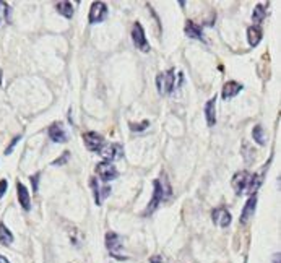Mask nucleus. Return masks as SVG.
Returning a JSON list of instances; mask_svg holds the SVG:
<instances>
[{"label": "nucleus", "mask_w": 281, "mask_h": 263, "mask_svg": "<svg viewBox=\"0 0 281 263\" xmlns=\"http://www.w3.org/2000/svg\"><path fill=\"white\" fill-rule=\"evenodd\" d=\"M96 172L98 175L101 177V180L103 182H109V180H114L119 175L116 166H114L112 163H107V161H103V163H98L96 166Z\"/></svg>", "instance_id": "6"}, {"label": "nucleus", "mask_w": 281, "mask_h": 263, "mask_svg": "<svg viewBox=\"0 0 281 263\" xmlns=\"http://www.w3.org/2000/svg\"><path fill=\"white\" fill-rule=\"evenodd\" d=\"M83 143L90 151L99 153L104 146V138L99 134H96V132H86V134L83 135Z\"/></svg>", "instance_id": "5"}, {"label": "nucleus", "mask_w": 281, "mask_h": 263, "mask_svg": "<svg viewBox=\"0 0 281 263\" xmlns=\"http://www.w3.org/2000/svg\"><path fill=\"white\" fill-rule=\"evenodd\" d=\"M249 180H250V172H247V171H241V172H237L234 175L233 177V188L236 190L237 195L246 192V188L249 185Z\"/></svg>", "instance_id": "10"}, {"label": "nucleus", "mask_w": 281, "mask_h": 263, "mask_svg": "<svg viewBox=\"0 0 281 263\" xmlns=\"http://www.w3.org/2000/svg\"><path fill=\"white\" fill-rule=\"evenodd\" d=\"M0 263H10V261L7 260V258L4 257V255H0Z\"/></svg>", "instance_id": "29"}, {"label": "nucleus", "mask_w": 281, "mask_h": 263, "mask_svg": "<svg viewBox=\"0 0 281 263\" xmlns=\"http://www.w3.org/2000/svg\"><path fill=\"white\" fill-rule=\"evenodd\" d=\"M265 17H266V9H265V5H262V4L255 5L254 13H252V20H254V23H255V25H260L262 21L265 20Z\"/></svg>", "instance_id": "21"}, {"label": "nucleus", "mask_w": 281, "mask_h": 263, "mask_svg": "<svg viewBox=\"0 0 281 263\" xmlns=\"http://www.w3.org/2000/svg\"><path fill=\"white\" fill-rule=\"evenodd\" d=\"M17 192H18V200H20L21 208H23L25 211H30L31 210V199H30V192H28V188L21 184V182H18Z\"/></svg>", "instance_id": "14"}, {"label": "nucleus", "mask_w": 281, "mask_h": 263, "mask_svg": "<svg viewBox=\"0 0 281 263\" xmlns=\"http://www.w3.org/2000/svg\"><path fill=\"white\" fill-rule=\"evenodd\" d=\"M148 125H150L148 120H143V122H140V123H130V130H133V132H142V130L148 128Z\"/></svg>", "instance_id": "23"}, {"label": "nucleus", "mask_w": 281, "mask_h": 263, "mask_svg": "<svg viewBox=\"0 0 281 263\" xmlns=\"http://www.w3.org/2000/svg\"><path fill=\"white\" fill-rule=\"evenodd\" d=\"M255 207H257V196L250 195V199L247 200L246 207L242 208V213H241V218H239L241 224H247L250 221V218L254 216V213H255Z\"/></svg>", "instance_id": "12"}, {"label": "nucleus", "mask_w": 281, "mask_h": 263, "mask_svg": "<svg viewBox=\"0 0 281 263\" xmlns=\"http://www.w3.org/2000/svg\"><path fill=\"white\" fill-rule=\"evenodd\" d=\"M242 91V85L237 82H228L225 86H223L221 96L223 99H233L234 96H237Z\"/></svg>", "instance_id": "15"}, {"label": "nucleus", "mask_w": 281, "mask_h": 263, "mask_svg": "<svg viewBox=\"0 0 281 263\" xmlns=\"http://www.w3.org/2000/svg\"><path fill=\"white\" fill-rule=\"evenodd\" d=\"M212 219L215 224L220 226V228H228V226L231 224V213H229L225 207H220V208L213 210Z\"/></svg>", "instance_id": "9"}, {"label": "nucleus", "mask_w": 281, "mask_h": 263, "mask_svg": "<svg viewBox=\"0 0 281 263\" xmlns=\"http://www.w3.org/2000/svg\"><path fill=\"white\" fill-rule=\"evenodd\" d=\"M273 263H279V255L276 253L275 257H273Z\"/></svg>", "instance_id": "30"}, {"label": "nucleus", "mask_w": 281, "mask_h": 263, "mask_svg": "<svg viewBox=\"0 0 281 263\" xmlns=\"http://www.w3.org/2000/svg\"><path fill=\"white\" fill-rule=\"evenodd\" d=\"M21 140V135H18V137H15V138H13V142L9 145V146H7V150H5V155H10V153H12V150L13 148H15V145L18 143Z\"/></svg>", "instance_id": "25"}, {"label": "nucleus", "mask_w": 281, "mask_h": 263, "mask_svg": "<svg viewBox=\"0 0 281 263\" xmlns=\"http://www.w3.org/2000/svg\"><path fill=\"white\" fill-rule=\"evenodd\" d=\"M150 261H151V263H163V258L158 257V255H156V257H151Z\"/></svg>", "instance_id": "28"}, {"label": "nucleus", "mask_w": 281, "mask_h": 263, "mask_svg": "<svg viewBox=\"0 0 281 263\" xmlns=\"http://www.w3.org/2000/svg\"><path fill=\"white\" fill-rule=\"evenodd\" d=\"M55 10L68 20L74 17V5H72L70 2H59L55 5Z\"/></svg>", "instance_id": "19"}, {"label": "nucleus", "mask_w": 281, "mask_h": 263, "mask_svg": "<svg viewBox=\"0 0 281 263\" xmlns=\"http://www.w3.org/2000/svg\"><path fill=\"white\" fill-rule=\"evenodd\" d=\"M7 187H9V182H7L5 179L0 180V199H2V196L5 195V192H7Z\"/></svg>", "instance_id": "27"}, {"label": "nucleus", "mask_w": 281, "mask_h": 263, "mask_svg": "<svg viewBox=\"0 0 281 263\" xmlns=\"http://www.w3.org/2000/svg\"><path fill=\"white\" fill-rule=\"evenodd\" d=\"M132 39H133V44L136 46V49H140L142 52H150V44L147 41L143 26L138 23V21L133 23V26H132Z\"/></svg>", "instance_id": "4"}, {"label": "nucleus", "mask_w": 281, "mask_h": 263, "mask_svg": "<svg viewBox=\"0 0 281 263\" xmlns=\"http://www.w3.org/2000/svg\"><path fill=\"white\" fill-rule=\"evenodd\" d=\"M99 153H101V156L107 161V163H112L114 159H119L122 156L124 148H122L119 143H111V145L103 146V150H101Z\"/></svg>", "instance_id": "8"}, {"label": "nucleus", "mask_w": 281, "mask_h": 263, "mask_svg": "<svg viewBox=\"0 0 281 263\" xmlns=\"http://www.w3.org/2000/svg\"><path fill=\"white\" fill-rule=\"evenodd\" d=\"M252 137H254V142H257L258 145H265V134H263V127L262 125H255L254 130H252Z\"/></svg>", "instance_id": "22"}, {"label": "nucleus", "mask_w": 281, "mask_h": 263, "mask_svg": "<svg viewBox=\"0 0 281 263\" xmlns=\"http://www.w3.org/2000/svg\"><path fill=\"white\" fill-rule=\"evenodd\" d=\"M247 41L252 47H255L258 42L262 41V29L260 26H250L247 29Z\"/></svg>", "instance_id": "18"}, {"label": "nucleus", "mask_w": 281, "mask_h": 263, "mask_svg": "<svg viewBox=\"0 0 281 263\" xmlns=\"http://www.w3.org/2000/svg\"><path fill=\"white\" fill-rule=\"evenodd\" d=\"M185 34L189 36V38L203 41V31H201V26H198L195 21H190V20L187 21L185 23Z\"/></svg>", "instance_id": "16"}, {"label": "nucleus", "mask_w": 281, "mask_h": 263, "mask_svg": "<svg viewBox=\"0 0 281 263\" xmlns=\"http://www.w3.org/2000/svg\"><path fill=\"white\" fill-rule=\"evenodd\" d=\"M106 247L109 253L114 258L117 260H125L127 257L124 255V242H122V237L116 232H107L106 234Z\"/></svg>", "instance_id": "2"}, {"label": "nucleus", "mask_w": 281, "mask_h": 263, "mask_svg": "<svg viewBox=\"0 0 281 263\" xmlns=\"http://www.w3.org/2000/svg\"><path fill=\"white\" fill-rule=\"evenodd\" d=\"M39 172H36L34 175H31V184H33V192H38V182H39Z\"/></svg>", "instance_id": "26"}, {"label": "nucleus", "mask_w": 281, "mask_h": 263, "mask_svg": "<svg viewBox=\"0 0 281 263\" xmlns=\"http://www.w3.org/2000/svg\"><path fill=\"white\" fill-rule=\"evenodd\" d=\"M205 115H206V123L213 127L216 123V98H212L205 104Z\"/></svg>", "instance_id": "17"}, {"label": "nucleus", "mask_w": 281, "mask_h": 263, "mask_svg": "<svg viewBox=\"0 0 281 263\" xmlns=\"http://www.w3.org/2000/svg\"><path fill=\"white\" fill-rule=\"evenodd\" d=\"M68 158H70V153H68V151H63V155H62L60 158H57L52 164H54V166H62V164H65V163H67Z\"/></svg>", "instance_id": "24"}, {"label": "nucleus", "mask_w": 281, "mask_h": 263, "mask_svg": "<svg viewBox=\"0 0 281 263\" xmlns=\"http://www.w3.org/2000/svg\"><path fill=\"white\" fill-rule=\"evenodd\" d=\"M153 185H155V190H153V199L150 200V203H148V207H147V210H145V216H148V215H151L153 213V211L160 207V203H163V200H166L168 199V196L171 195V188H169V185L168 184H161V180H155L153 182Z\"/></svg>", "instance_id": "1"}, {"label": "nucleus", "mask_w": 281, "mask_h": 263, "mask_svg": "<svg viewBox=\"0 0 281 263\" xmlns=\"http://www.w3.org/2000/svg\"><path fill=\"white\" fill-rule=\"evenodd\" d=\"M107 17V7L104 2H93L91 9H90V15H88V20L91 25L95 23H101L104 18Z\"/></svg>", "instance_id": "7"}, {"label": "nucleus", "mask_w": 281, "mask_h": 263, "mask_svg": "<svg viewBox=\"0 0 281 263\" xmlns=\"http://www.w3.org/2000/svg\"><path fill=\"white\" fill-rule=\"evenodd\" d=\"M13 242V234L7 228L4 223H0V244L2 245H10Z\"/></svg>", "instance_id": "20"}, {"label": "nucleus", "mask_w": 281, "mask_h": 263, "mask_svg": "<svg viewBox=\"0 0 281 263\" xmlns=\"http://www.w3.org/2000/svg\"><path fill=\"white\" fill-rule=\"evenodd\" d=\"M90 185L93 188V195H95V203L96 205H101V202H103L106 196L111 193V188L109 187H99L96 177H91L90 179Z\"/></svg>", "instance_id": "13"}, {"label": "nucleus", "mask_w": 281, "mask_h": 263, "mask_svg": "<svg viewBox=\"0 0 281 263\" xmlns=\"http://www.w3.org/2000/svg\"><path fill=\"white\" fill-rule=\"evenodd\" d=\"M49 138L55 143H65L68 140L67 137V132L63 130V125L59 122V123H52V125L49 127Z\"/></svg>", "instance_id": "11"}, {"label": "nucleus", "mask_w": 281, "mask_h": 263, "mask_svg": "<svg viewBox=\"0 0 281 263\" xmlns=\"http://www.w3.org/2000/svg\"><path fill=\"white\" fill-rule=\"evenodd\" d=\"M156 86H158V93L160 94H171L174 91V86H176L174 70L160 73V75L156 77Z\"/></svg>", "instance_id": "3"}]
</instances>
